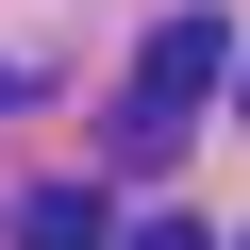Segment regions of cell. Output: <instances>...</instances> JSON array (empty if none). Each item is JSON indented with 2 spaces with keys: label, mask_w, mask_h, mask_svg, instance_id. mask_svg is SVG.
<instances>
[{
  "label": "cell",
  "mask_w": 250,
  "mask_h": 250,
  "mask_svg": "<svg viewBox=\"0 0 250 250\" xmlns=\"http://www.w3.org/2000/svg\"><path fill=\"white\" fill-rule=\"evenodd\" d=\"M217 83H233V34H217V17H167V34L134 50V117H117V150H134V167H150V150L184 134V117H200Z\"/></svg>",
  "instance_id": "obj_1"
},
{
  "label": "cell",
  "mask_w": 250,
  "mask_h": 250,
  "mask_svg": "<svg viewBox=\"0 0 250 250\" xmlns=\"http://www.w3.org/2000/svg\"><path fill=\"white\" fill-rule=\"evenodd\" d=\"M117 217H100V184H34L17 200V250H100Z\"/></svg>",
  "instance_id": "obj_2"
},
{
  "label": "cell",
  "mask_w": 250,
  "mask_h": 250,
  "mask_svg": "<svg viewBox=\"0 0 250 250\" xmlns=\"http://www.w3.org/2000/svg\"><path fill=\"white\" fill-rule=\"evenodd\" d=\"M134 250H217V217H150V233H134Z\"/></svg>",
  "instance_id": "obj_3"
},
{
  "label": "cell",
  "mask_w": 250,
  "mask_h": 250,
  "mask_svg": "<svg viewBox=\"0 0 250 250\" xmlns=\"http://www.w3.org/2000/svg\"><path fill=\"white\" fill-rule=\"evenodd\" d=\"M233 117H250V67H233Z\"/></svg>",
  "instance_id": "obj_4"
},
{
  "label": "cell",
  "mask_w": 250,
  "mask_h": 250,
  "mask_svg": "<svg viewBox=\"0 0 250 250\" xmlns=\"http://www.w3.org/2000/svg\"><path fill=\"white\" fill-rule=\"evenodd\" d=\"M233 250H250V233H233Z\"/></svg>",
  "instance_id": "obj_5"
}]
</instances>
